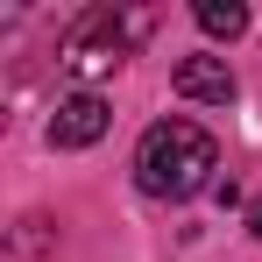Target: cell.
I'll return each mask as SVG.
<instances>
[{
    "instance_id": "5",
    "label": "cell",
    "mask_w": 262,
    "mask_h": 262,
    "mask_svg": "<svg viewBox=\"0 0 262 262\" xmlns=\"http://www.w3.org/2000/svg\"><path fill=\"white\" fill-rule=\"evenodd\" d=\"M199 29L206 36H241L248 29V7L241 0H199Z\"/></svg>"
},
{
    "instance_id": "3",
    "label": "cell",
    "mask_w": 262,
    "mask_h": 262,
    "mask_svg": "<svg viewBox=\"0 0 262 262\" xmlns=\"http://www.w3.org/2000/svg\"><path fill=\"white\" fill-rule=\"evenodd\" d=\"M106 128H114V106L99 92H64L50 114V149H92Z\"/></svg>"
},
{
    "instance_id": "4",
    "label": "cell",
    "mask_w": 262,
    "mask_h": 262,
    "mask_svg": "<svg viewBox=\"0 0 262 262\" xmlns=\"http://www.w3.org/2000/svg\"><path fill=\"white\" fill-rule=\"evenodd\" d=\"M170 85L184 99H199V106H227L234 99V71H227V57H177Z\"/></svg>"
},
{
    "instance_id": "1",
    "label": "cell",
    "mask_w": 262,
    "mask_h": 262,
    "mask_svg": "<svg viewBox=\"0 0 262 262\" xmlns=\"http://www.w3.org/2000/svg\"><path fill=\"white\" fill-rule=\"evenodd\" d=\"M213 170H220L213 135L199 128V121H184V114L156 121V128L142 135V149H135V184L149 199H199L206 184H220Z\"/></svg>"
},
{
    "instance_id": "6",
    "label": "cell",
    "mask_w": 262,
    "mask_h": 262,
    "mask_svg": "<svg viewBox=\"0 0 262 262\" xmlns=\"http://www.w3.org/2000/svg\"><path fill=\"white\" fill-rule=\"evenodd\" d=\"M248 234H255V241H262V199H255V206H248Z\"/></svg>"
},
{
    "instance_id": "2",
    "label": "cell",
    "mask_w": 262,
    "mask_h": 262,
    "mask_svg": "<svg viewBox=\"0 0 262 262\" xmlns=\"http://www.w3.org/2000/svg\"><path fill=\"white\" fill-rule=\"evenodd\" d=\"M156 29V14H121V7H85L71 29H64V43H57V64L71 71V78H99V71H114V64H128V50L142 43Z\"/></svg>"
}]
</instances>
